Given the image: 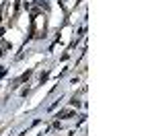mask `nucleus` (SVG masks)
<instances>
[{
  "mask_svg": "<svg viewBox=\"0 0 154 136\" xmlns=\"http://www.w3.org/2000/svg\"><path fill=\"white\" fill-rule=\"evenodd\" d=\"M37 4H39V6H43V8H45V11H48V0H37Z\"/></svg>",
  "mask_w": 154,
  "mask_h": 136,
  "instance_id": "1",
  "label": "nucleus"
}]
</instances>
